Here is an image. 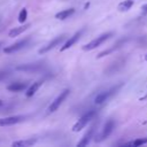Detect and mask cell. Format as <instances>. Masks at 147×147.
<instances>
[{"instance_id": "cell-1", "label": "cell", "mask_w": 147, "mask_h": 147, "mask_svg": "<svg viewBox=\"0 0 147 147\" xmlns=\"http://www.w3.org/2000/svg\"><path fill=\"white\" fill-rule=\"evenodd\" d=\"M94 116H95V111H94V110H90V111H87L86 114H84V115L75 123V125L72 126V131H74V132H78V131H80L82 129H84V127L93 119Z\"/></svg>"}, {"instance_id": "cell-2", "label": "cell", "mask_w": 147, "mask_h": 147, "mask_svg": "<svg viewBox=\"0 0 147 147\" xmlns=\"http://www.w3.org/2000/svg\"><path fill=\"white\" fill-rule=\"evenodd\" d=\"M111 36H113V32H107V33H103V34L96 37L95 39L91 40L88 44L84 45V46H83V51H92V49L99 47L101 44H103L106 40H108Z\"/></svg>"}, {"instance_id": "cell-3", "label": "cell", "mask_w": 147, "mask_h": 147, "mask_svg": "<svg viewBox=\"0 0 147 147\" xmlns=\"http://www.w3.org/2000/svg\"><path fill=\"white\" fill-rule=\"evenodd\" d=\"M69 90H63L55 99H54V101H52V103L49 105V107H48V110L51 111V113H53V111H55L61 105H62V102L67 99V96L69 95Z\"/></svg>"}, {"instance_id": "cell-4", "label": "cell", "mask_w": 147, "mask_h": 147, "mask_svg": "<svg viewBox=\"0 0 147 147\" xmlns=\"http://www.w3.org/2000/svg\"><path fill=\"white\" fill-rule=\"evenodd\" d=\"M122 86V84H119V85H117V86H114V87H111V88H109V90H107V91H105V92H101V93H99L96 96H95V103H98V105H100V103H102V102H105V101H107L119 87Z\"/></svg>"}, {"instance_id": "cell-5", "label": "cell", "mask_w": 147, "mask_h": 147, "mask_svg": "<svg viewBox=\"0 0 147 147\" xmlns=\"http://www.w3.org/2000/svg\"><path fill=\"white\" fill-rule=\"evenodd\" d=\"M64 38H65V36H59V37H56V38H54L51 42H48L46 46H42L39 51H38V53L39 54H45V53H47V52H49L51 49H53V48H55L56 46H59L63 40H64Z\"/></svg>"}, {"instance_id": "cell-6", "label": "cell", "mask_w": 147, "mask_h": 147, "mask_svg": "<svg viewBox=\"0 0 147 147\" xmlns=\"http://www.w3.org/2000/svg\"><path fill=\"white\" fill-rule=\"evenodd\" d=\"M29 40H30V38H29V37H28V38H24L23 40H20V41H17V42H15V44H13V45H10V46L5 47L3 52H5L6 54L15 53V52H17V51L22 49L23 47H25V46H26V44L29 42Z\"/></svg>"}, {"instance_id": "cell-7", "label": "cell", "mask_w": 147, "mask_h": 147, "mask_svg": "<svg viewBox=\"0 0 147 147\" xmlns=\"http://www.w3.org/2000/svg\"><path fill=\"white\" fill-rule=\"evenodd\" d=\"M24 116L17 115V116H9V117H5V118H0V126H9V125H14L17 124L22 121H24Z\"/></svg>"}, {"instance_id": "cell-8", "label": "cell", "mask_w": 147, "mask_h": 147, "mask_svg": "<svg viewBox=\"0 0 147 147\" xmlns=\"http://www.w3.org/2000/svg\"><path fill=\"white\" fill-rule=\"evenodd\" d=\"M83 32H84V29H82V30L77 31V32H76L74 36H71V37H70V38L67 40V42H65V44H64V45H63V46L60 48V51H61V52H64V51H67L68 48H70V47H71L74 44H76V41H77V40H78V39L82 37Z\"/></svg>"}, {"instance_id": "cell-9", "label": "cell", "mask_w": 147, "mask_h": 147, "mask_svg": "<svg viewBox=\"0 0 147 147\" xmlns=\"http://www.w3.org/2000/svg\"><path fill=\"white\" fill-rule=\"evenodd\" d=\"M113 129H114V121H113V119H109V121L105 124V126H103V129H102V131H101V133H100V136H99L98 141H101V140L106 139V138L113 132Z\"/></svg>"}, {"instance_id": "cell-10", "label": "cell", "mask_w": 147, "mask_h": 147, "mask_svg": "<svg viewBox=\"0 0 147 147\" xmlns=\"http://www.w3.org/2000/svg\"><path fill=\"white\" fill-rule=\"evenodd\" d=\"M28 87V83L25 82H16V83H13L10 85L7 86V90L10 91V92H20V91H23Z\"/></svg>"}, {"instance_id": "cell-11", "label": "cell", "mask_w": 147, "mask_h": 147, "mask_svg": "<svg viewBox=\"0 0 147 147\" xmlns=\"http://www.w3.org/2000/svg\"><path fill=\"white\" fill-rule=\"evenodd\" d=\"M93 133H94V126H92L91 129H88V131L83 136V138L80 139V141L77 144V146L78 147H83V146H86L88 142H90V140H91V138L93 137Z\"/></svg>"}, {"instance_id": "cell-12", "label": "cell", "mask_w": 147, "mask_h": 147, "mask_svg": "<svg viewBox=\"0 0 147 147\" xmlns=\"http://www.w3.org/2000/svg\"><path fill=\"white\" fill-rule=\"evenodd\" d=\"M30 28V24L28 23V24H23V25H21V26H17V28H13L9 32H8V36L10 37V38H14V37H17L18 34H21L22 32H24L25 30H28Z\"/></svg>"}, {"instance_id": "cell-13", "label": "cell", "mask_w": 147, "mask_h": 147, "mask_svg": "<svg viewBox=\"0 0 147 147\" xmlns=\"http://www.w3.org/2000/svg\"><path fill=\"white\" fill-rule=\"evenodd\" d=\"M42 83H44V80H37V82H34V83H32V85H30V87L26 90V92H25V95L28 96V98H30V96H32L36 92H37V90L42 85Z\"/></svg>"}, {"instance_id": "cell-14", "label": "cell", "mask_w": 147, "mask_h": 147, "mask_svg": "<svg viewBox=\"0 0 147 147\" xmlns=\"http://www.w3.org/2000/svg\"><path fill=\"white\" fill-rule=\"evenodd\" d=\"M36 144V139H25V140H17L11 144L14 147H29Z\"/></svg>"}, {"instance_id": "cell-15", "label": "cell", "mask_w": 147, "mask_h": 147, "mask_svg": "<svg viewBox=\"0 0 147 147\" xmlns=\"http://www.w3.org/2000/svg\"><path fill=\"white\" fill-rule=\"evenodd\" d=\"M75 13V9L74 8H69V9H64V10H61V11H59L56 15H55V18H57V20H65V18H68L69 16H71L72 14Z\"/></svg>"}, {"instance_id": "cell-16", "label": "cell", "mask_w": 147, "mask_h": 147, "mask_svg": "<svg viewBox=\"0 0 147 147\" xmlns=\"http://www.w3.org/2000/svg\"><path fill=\"white\" fill-rule=\"evenodd\" d=\"M132 6H133V0H124V1L119 2L118 10L119 11H127Z\"/></svg>"}, {"instance_id": "cell-17", "label": "cell", "mask_w": 147, "mask_h": 147, "mask_svg": "<svg viewBox=\"0 0 147 147\" xmlns=\"http://www.w3.org/2000/svg\"><path fill=\"white\" fill-rule=\"evenodd\" d=\"M39 69L38 64H25V65H18L17 70H23V71H34Z\"/></svg>"}, {"instance_id": "cell-18", "label": "cell", "mask_w": 147, "mask_h": 147, "mask_svg": "<svg viewBox=\"0 0 147 147\" xmlns=\"http://www.w3.org/2000/svg\"><path fill=\"white\" fill-rule=\"evenodd\" d=\"M144 144H147V137H146V138H139V139H136V140L132 141V142L124 144V146H134V147H138V146L144 145Z\"/></svg>"}, {"instance_id": "cell-19", "label": "cell", "mask_w": 147, "mask_h": 147, "mask_svg": "<svg viewBox=\"0 0 147 147\" xmlns=\"http://www.w3.org/2000/svg\"><path fill=\"white\" fill-rule=\"evenodd\" d=\"M123 41H119L118 44H116V45H114V47H111V48H109V49H107V51H103V52H101L96 57L98 59H100V57H102V56H105V55H108L109 53H111V52H114L115 49H117V48H119L121 47V44H122Z\"/></svg>"}, {"instance_id": "cell-20", "label": "cell", "mask_w": 147, "mask_h": 147, "mask_svg": "<svg viewBox=\"0 0 147 147\" xmlns=\"http://www.w3.org/2000/svg\"><path fill=\"white\" fill-rule=\"evenodd\" d=\"M26 18H28V10H26V8H23L18 14V22L24 23L26 21Z\"/></svg>"}, {"instance_id": "cell-21", "label": "cell", "mask_w": 147, "mask_h": 147, "mask_svg": "<svg viewBox=\"0 0 147 147\" xmlns=\"http://www.w3.org/2000/svg\"><path fill=\"white\" fill-rule=\"evenodd\" d=\"M146 14H147V3H145V5L141 6V15L145 16Z\"/></svg>"}, {"instance_id": "cell-22", "label": "cell", "mask_w": 147, "mask_h": 147, "mask_svg": "<svg viewBox=\"0 0 147 147\" xmlns=\"http://www.w3.org/2000/svg\"><path fill=\"white\" fill-rule=\"evenodd\" d=\"M7 76H8V72H7V71H0V82H1L2 79H5Z\"/></svg>"}, {"instance_id": "cell-23", "label": "cell", "mask_w": 147, "mask_h": 147, "mask_svg": "<svg viewBox=\"0 0 147 147\" xmlns=\"http://www.w3.org/2000/svg\"><path fill=\"white\" fill-rule=\"evenodd\" d=\"M145 61H147V54L145 55Z\"/></svg>"}, {"instance_id": "cell-24", "label": "cell", "mask_w": 147, "mask_h": 147, "mask_svg": "<svg viewBox=\"0 0 147 147\" xmlns=\"http://www.w3.org/2000/svg\"><path fill=\"white\" fill-rule=\"evenodd\" d=\"M1 105H2V102H1V100H0V106H1Z\"/></svg>"}, {"instance_id": "cell-25", "label": "cell", "mask_w": 147, "mask_h": 147, "mask_svg": "<svg viewBox=\"0 0 147 147\" xmlns=\"http://www.w3.org/2000/svg\"><path fill=\"white\" fill-rule=\"evenodd\" d=\"M0 46H1V41H0Z\"/></svg>"}]
</instances>
